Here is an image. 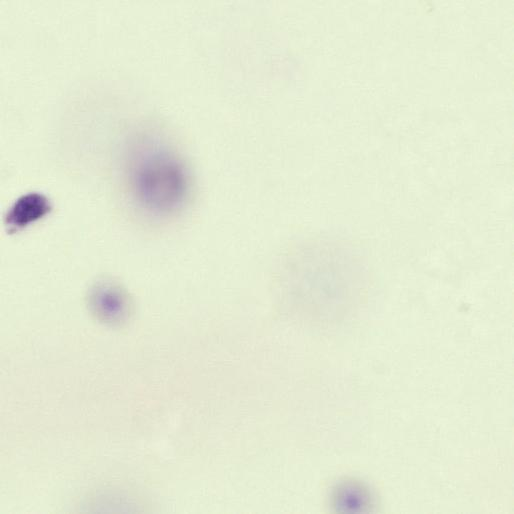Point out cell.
I'll list each match as a JSON object with an SVG mask.
<instances>
[{"instance_id":"7a4b0ae2","label":"cell","mask_w":514,"mask_h":514,"mask_svg":"<svg viewBox=\"0 0 514 514\" xmlns=\"http://www.w3.org/2000/svg\"><path fill=\"white\" fill-rule=\"evenodd\" d=\"M87 304L95 318L110 326H121L131 314V301L118 284L103 280L94 284L88 292Z\"/></svg>"},{"instance_id":"6da1fadb","label":"cell","mask_w":514,"mask_h":514,"mask_svg":"<svg viewBox=\"0 0 514 514\" xmlns=\"http://www.w3.org/2000/svg\"><path fill=\"white\" fill-rule=\"evenodd\" d=\"M129 183L137 204L147 213L166 217L177 213L190 195V177L182 160L167 146L139 148L129 164Z\"/></svg>"},{"instance_id":"3957f363","label":"cell","mask_w":514,"mask_h":514,"mask_svg":"<svg viewBox=\"0 0 514 514\" xmlns=\"http://www.w3.org/2000/svg\"><path fill=\"white\" fill-rule=\"evenodd\" d=\"M51 209L48 199L40 193H28L18 198L8 211L5 222L16 231L39 220Z\"/></svg>"},{"instance_id":"277c9868","label":"cell","mask_w":514,"mask_h":514,"mask_svg":"<svg viewBox=\"0 0 514 514\" xmlns=\"http://www.w3.org/2000/svg\"><path fill=\"white\" fill-rule=\"evenodd\" d=\"M337 504L345 510H363L369 502L368 493L357 485H347L337 491Z\"/></svg>"}]
</instances>
